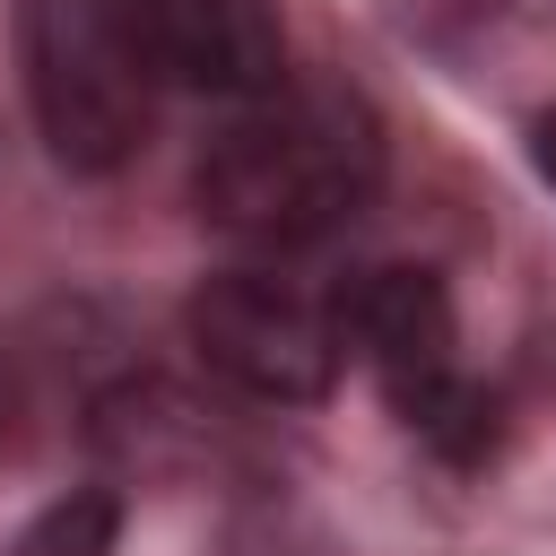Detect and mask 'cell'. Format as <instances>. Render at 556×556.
<instances>
[{"instance_id": "obj_7", "label": "cell", "mask_w": 556, "mask_h": 556, "mask_svg": "<svg viewBox=\"0 0 556 556\" xmlns=\"http://www.w3.org/2000/svg\"><path fill=\"white\" fill-rule=\"evenodd\" d=\"M382 9V26L400 35V43H417V52H460V43H478L513 0H374Z\"/></svg>"}, {"instance_id": "obj_6", "label": "cell", "mask_w": 556, "mask_h": 556, "mask_svg": "<svg viewBox=\"0 0 556 556\" xmlns=\"http://www.w3.org/2000/svg\"><path fill=\"white\" fill-rule=\"evenodd\" d=\"M113 530H122V504L104 486H78V495L43 504L9 556H113Z\"/></svg>"}, {"instance_id": "obj_1", "label": "cell", "mask_w": 556, "mask_h": 556, "mask_svg": "<svg viewBox=\"0 0 556 556\" xmlns=\"http://www.w3.org/2000/svg\"><path fill=\"white\" fill-rule=\"evenodd\" d=\"M382 165H391V139L356 87L287 78L278 96L235 104V122L200 148L191 200L235 243L304 252V243L339 235L348 217H365V200L382 191Z\"/></svg>"}, {"instance_id": "obj_3", "label": "cell", "mask_w": 556, "mask_h": 556, "mask_svg": "<svg viewBox=\"0 0 556 556\" xmlns=\"http://www.w3.org/2000/svg\"><path fill=\"white\" fill-rule=\"evenodd\" d=\"M182 339H191V356L217 382H235L243 400H269V408L330 400V382L348 365L330 304H313L304 287L269 278V269H217V278H200L191 304H182Z\"/></svg>"}, {"instance_id": "obj_5", "label": "cell", "mask_w": 556, "mask_h": 556, "mask_svg": "<svg viewBox=\"0 0 556 556\" xmlns=\"http://www.w3.org/2000/svg\"><path fill=\"white\" fill-rule=\"evenodd\" d=\"M330 321H339V348L365 356L391 400L460 374V356H452V339H460L452 330V295H443V278L426 261H374V269H356L330 295Z\"/></svg>"}, {"instance_id": "obj_4", "label": "cell", "mask_w": 556, "mask_h": 556, "mask_svg": "<svg viewBox=\"0 0 556 556\" xmlns=\"http://www.w3.org/2000/svg\"><path fill=\"white\" fill-rule=\"evenodd\" d=\"M139 17H148V61L165 87H191L217 104H261L295 78L278 0H139Z\"/></svg>"}, {"instance_id": "obj_2", "label": "cell", "mask_w": 556, "mask_h": 556, "mask_svg": "<svg viewBox=\"0 0 556 556\" xmlns=\"http://www.w3.org/2000/svg\"><path fill=\"white\" fill-rule=\"evenodd\" d=\"M17 70L43 148L70 174H122L156 122L139 0H17Z\"/></svg>"}, {"instance_id": "obj_8", "label": "cell", "mask_w": 556, "mask_h": 556, "mask_svg": "<svg viewBox=\"0 0 556 556\" xmlns=\"http://www.w3.org/2000/svg\"><path fill=\"white\" fill-rule=\"evenodd\" d=\"M530 165H539V182L556 191V104H547V113H530Z\"/></svg>"}]
</instances>
